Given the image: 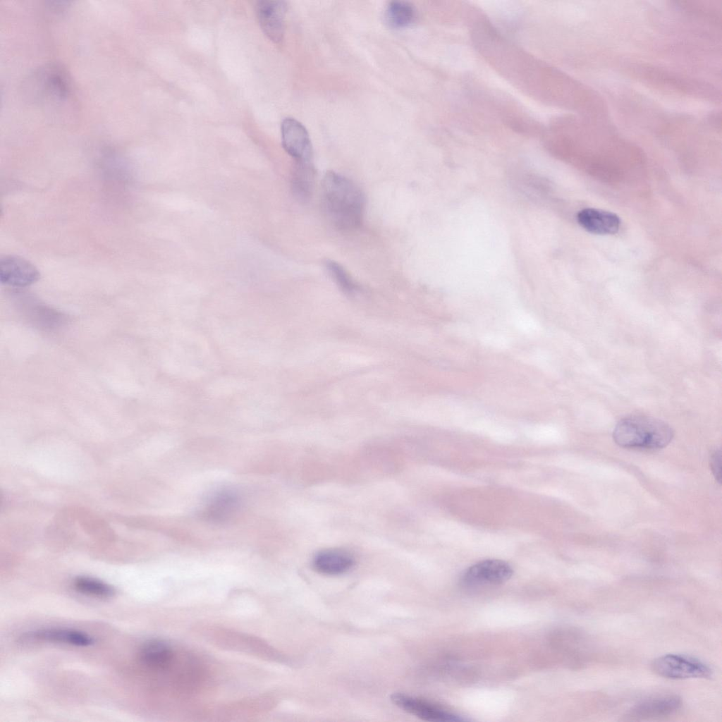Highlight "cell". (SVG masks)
<instances>
[{"mask_svg": "<svg viewBox=\"0 0 722 722\" xmlns=\"http://www.w3.org/2000/svg\"><path fill=\"white\" fill-rule=\"evenodd\" d=\"M632 73L646 83L666 91L687 96L716 99L715 88L704 82L650 65L631 67Z\"/></svg>", "mask_w": 722, "mask_h": 722, "instance_id": "cell-3", "label": "cell"}, {"mask_svg": "<svg viewBox=\"0 0 722 722\" xmlns=\"http://www.w3.org/2000/svg\"><path fill=\"white\" fill-rule=\"evenodd\" d=\"M241 505L239 494L230 488H224L213 493L207 501L201 513L202 517L214 524H224L238 512Z\"/></svg>", "mask_w": 722, "mask_h": 722, "instance_id": "cell-8", "label": "cell"}, {"mask_svg": "<svg viewBox=\"0 0 722 722\" xmlns=\"http://www.w3.org/2000/svg\"><path fill=\"white\" fill-rule=\"evenodd\" d=\"M287 4L283 1L262 0L256 5V13L263 32L274 42L282 40Z\"/></svg>", "mask_w": 722, "mask_h": 722, "instance_id": "cell-12", "label": "cell"}, {"mask_svg": "<svg viewBox=\"0 0 722 722\" xmlns=\"http://www.w3.org/2000/svg\"><path fill=\"white\" fill-rule=\"evenodd\" d=\"M282 145L295 161H312V148L309 134L304 126L293 118L281 123Z\"/></svg>", "mask_w": 722, "mask_h": 722, "instance_id": "cell-10", "label": "cell"}, {"mask_svg": "<svg viewBox=\"0 0 722 722\" xmlns=\"http://www.w3.org/2000/svg\"><path fill=\"white\" fill-rule=\"evenodd\" d=\"M32 97L40 102H64L71 94V80L61 66L51 63L35 71L28 80Z\"/></svg>", "mask_w": 722, "mask_h": 722, "instance_id": "cell-4", "label": "cell"}, {"mask_svg": "<svg viewBox=\"0 0 722 722\" xmlns=\"http://www.w3.org/2000/svg\"><path fill=\"white\" fill-rule=\"evenodd\" d=\"M354 565V557L349 552L341 549L321 551L312 560L314 569L326 575H342L349 571Z\"/></svg>", "mask_w": 722, "mask_h": 722, "instance_id": "cell-15", "label": "cell"}, {"mask_svg": "<svg viewBox=\"0 0 722 722\" xmlns=\"http://www.w3.org/2000/svg\"><path fill=\"white\" fill-rule=\"evenodd\" d=\"M681 706L682 700L677 695L658 696L638 702L628 710L624 717L630 721L661 718L673 714Z\"/></svg>", "mask_w": 722, "mask_h": 722, "instance_id": "cell-11", "label": "cell"}, {"mask_svg": "<svg viewBox=\"0 0 722 722\" xmlns=\"http://www.w3.org/2000/svg\"><path fill=\"white\" fill-rule=\"evenodd\" d=\"M484 341L488 345L498 348H506L507 345L506 340L498 335L487 336Z\"/></svg>", "mask_w": 722, "mask_h": 722, "instance_id": "cell-23", "label": "cell"}, {"mask_svg": "<svg viewBox=\"0 0 722 722\" xmlns=\"http://www.w3.org/2000/svg\"><path fill=\"white\" fill-rule=\"evenodd\" d=\"M322 188V207L333 225L343 231L359 228L364 216L365 198L358 186L338 173L328 171Z\"/></svg>", "mask_w": 722, "mask_h": 722, "instance_id": "cell-1", "label": "cell"}, {"mask_svg": "<svg viewBox=\"0 0 722 722\" xmlns=\"http://www.w3.org/2000/svg\"><path fill=\"white\" fill-rule=\"evenodd\" d=\"M577 220L585 230L598 235L615 234L619 231L620 225L617 214L595 208L580 210L577 214Z\"/></svg>", "mask_w": 722, "mask_h": 722, "instance_id": "cell-13", "label": "cell"}, {"mask_svg": "<svg viewBox=\"0 0 722 722\" xmlns=\"http://www.w3.org/2000/svg\"><path fill=\"white\" fill-rule=\"evenodd\" d=\"M325 267L331 277L341 290L348 293H352L356 290V284L341 264L334 260H327L325 262Z\"/></svg>", "mask_w": 722, "mask_h": 722, "instance_id": "cell-20", "label": "cell"}, {"mask_svg": "<svg viewBox=\"0 0 722 722\" xmlns=\"http://www.w3.org/2000/svg\"><path fill=\"white\" fill-rule=\"evenodd\" d=\"M23 640L64 644L82 647H89L94 643V638L89 634L69 628L37 630L25 634Z\"/></svg>", "mask_w": 722, "mask_h": 722, "instance_id": "cell-14", "label": "cell"}, {"mask_svg": "<svg viewBox=\"0 0 722 722\" xmlns=\"http://www.w3.org/2000/svg\"><path fill=\"white\" fill-rule=\"evenodd\" d=\"M314 177L315 170L312 161H295L291 185L293 192L298 200L302 202L310 200L313 190Z\"/></svg>", "mask_w": 722, "mask_h": 722, "instance_id": "cell-17", "label": "cell"}, {"mask_svg": "<svg viewBox=\"0 0 722 722\" xmlns=\"http://www.w3.org/2000/svg\"><path fill=\"white\" fill-rule=\"evenodd\" d=\"M651 667L658 675L672 680L708 678L711 668L698 659L684 654H669L655 659Z\"/></svg>", "mask_w": 722, "mask_h": 722, "instance_id": "cell-5", "label": "cell"}, {"mask_svg": "<svg viewBox=\"0 0 722 722\" xmlns=\"http://www.w3.org/2000/svg\"><path fill=\"white\" fill-rule=\"evenodd\" d=\"M673 436V432L666 422L639 415L620 420L613 433L618 445L629 448H661L671 442Z\"/></svg>", "mask_w": 722, "mask_h": 722, "instance_id": "cell-2", "label": "cell"}, {"mask_svg": "<svg viewBox=\"0 0 722 722\" xmlns=\"http://www.w3.org/2000/svg\"><path fill=\"white\" fill-rule=\"evenodd\" d=\"M513 573L512 567L506 561L488 559L469 567L463 574L461 582L469 587L496 585L509 580Z\"/></svg>", "mask_w": 722, "mask_h": 722, "instance_id": "cell-6", "label": "cell"}, {"mask_svg": "<svg viewBox=\"0 0 722 722\" xmlns=\"http://www.w3.org/2000/svg\"><path fill=\"white\" fill-rule=\"evenodd\" d=\"M392 702L400 709L422 720L433 722H460L466 718L448 711L424 699L405 693L396 692L391 696Z\"/></svg>", "mask_w": 722, "mask_h": 722, "instance_id": "cell-7", "label": "cell"}, {"mask_svg": "<svg viewBox=\"0 0 722 722\" xmlns=\"http://www.w3.org/2000/svg\"><path fill=\"white\" fill-rule=\"evenodd\" d=\"M721 449H715L710 455V466L716 479L721 482Z\"/></svg>", "mask_w": 722, "mask_h": 722, "instance_id": "cell-22", "label": "cell"}, {"mask_svg": "<svg viewBox=\"0 0 722 722\" xmlns=\"http://www.w3.org/2000/svg\"><path fill=\"white\" fill-rule=\"evenodd\" d=\"M514 322L517 328L522 332L529 335H536L539 332V324L527 313H517L515 315Z\"/></svg>", "mask_w": 722, "mask_h": 722, "instance_id": "cell-21", "label": "cell"}, {"mask_svg": "<svg viewBox=\"0 0 722 722\" xmlns=\"http://www.w3.org/2000/svg\"><path fill=\"white\" fill-rule=\"evenodd\" d=\"M40 279L37 268L28 260L18 256L6 255L0 259V281L12 287L23 288Z\"/></svg>", "mask_w": 722, "mask_h": 722, "instance_id": "cell-9", "label": "cell"}, {"mask_svg": "<svg viewBox=\"0 0 722 722\" xmlns=\"http://www.w3.org/2000/svg\"><path fill=\"white\" fill-rule=\"evenodd\" d=\"M139 659L145 666L155 670L166 668L171 662L173 651L171 647L160 640L145 642L139 650Z\"/></svg>", "mask_w": 722, "mask_h": 722, "instance_id": "cell-16", "label": "cell"}, {"mask_svg": "<svg viewBox=\"0 0 722 722\" xmlns=\"http://www.w3.org/2000/svg\"><path fill=\"white\" fill-rule=\"evenodd\" d=\"M415 18V8L407 1H391L386 10V21L391 27L394 28L408 27L414 21Z\"/></svg>", "mask_w": 722, "mask_h": 722, "instance_id": "cell-19", "label": "cell"}, {"mask_svg": "<svg viewBox=\"0 0 722 722\" xmlns=\"http://www.w3.org/2000/svg\"><path fill=\"white\" fill-rule=\"evenodd\" d=\"M73 587L80 594L100 599L112 597L116 593L114 588L110 585L87 576L75 577L73 581Z\"/></svg>", "mask_w": 722, "mask_h": 722, "instance_id": "cell-18", "label": "cell"}]
</instances>
